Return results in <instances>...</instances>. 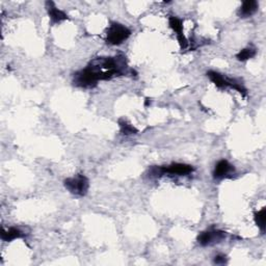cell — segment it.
Returning <instances> with one entry per match:
<instances>
[{
	"label": "cell",
	"mask_w": 266,
	"mask_h": 266,
	"mask_svg": "<svg viewBox=\"0 0 266 266\" xmlns=\"http://www.w3.org/2000/svg\"><path fill=\"white\" fill-rule=\"evenodd\" d=\"M265 217H266V208L263 207L261 210L255 212L254 214V220L256 226L260 229L262 234L265 232Z\"/></svg>",
	"instance_id": "cell-13"
},
{
	"label": "cell",
	"mask_w": 266,
	"mask_h": 266,
	"mask_svg": "<svg viewBox=\"0 0 266 266\" xmlns=\"http://www.w3.org/2000/svg\"><path fill=\"white\" fill-rule=\"evenodd\" d=\"M256 54H257V49L254 46H248V47L241 49L236 54V58L239 61H247V60L255 57Z\"/></svg>",
	"instance_id": "cell-11"
},
{
	"label": "cell",
	"mask_w": 266,
	"mask_h": 266,
	"mask_svg": "<svg viewBox=\"0 0 266 266\" xmlns=\"http://www.w3.org/2000/svg\"><path fill=\"white\" fill-rule=\"evenodd\" d=\"M45 6H46V10H47L49 19H50V23L52 25L59 24L69 19V16L66 15L63 11L57 9L53 2H46Z\"/></svg>",
	"instance_id": "cell-8"
},
{
	"label": "cell",
	"mask_w": 266,
	"mask_h": 266,
	"mask_svg": "<svg viewBox=\"0 0 266 266\" xmlns=\"http://www.w3.org/2000/svg\"><path fill=\"white\" fill-rule=\"evenodd\" d=\"M169 25L171 27V29L176 33L177 40L179 42L180 48L182 50L186 49L188 47V41L185 38L184 33H183V21L182 19L176 17V16H171L169 18Z\"/></svg>",
	"instance_id": "cell-7"
},
{
	"label": "cell",
	"mask_w": 266,
	"mask_h": 266,
	"mask_svg": "<svg viewBox=\"0 0 266 266\" xmlns=\"http://www.w3.org/2000/svg\"><path fill=\"white\" fill-rule=\"evenodd\" d=\"M213 263L216 265H225L228 263V257L224 254H218L213 258Z\"/></svg>",
	"instance_id": "cell-14"
},
{
	"label": "cell",
	"mask_w": 266,
	"mask_h": 266,
	"mask_svg": "<svg viewBox=\"0 0 266 266\" xmlns=\"http://www.w3.org/2000/svg\"><path fill=\"white\" fill-rule=\"evenodd\" d=\"M207 77L210 79V81L218 88L226 90V88H232L237 91L239 94H241L243 97L248 96V90L245 87L243 83L240 79L237 78H230L219 72L216 71H208L206 73Z\"/></svg>",
	"instance_id": "cell-2"
},
{
	"label": "cell",
	"mask_w": 266,
	"mask_h": 266,
	"mask_svg": "<svg viewBox=\"0 0 266 266\" xmlns=\"http://www.w3.org/2000/svg\"><path fill=\"white\" fill-rule=\"evenodd\" d=\"M194 172V168L190 164L175 162L170 165H153L149 169V177L150 178H159L162 176L169 177H181L188 176Z\"/></svg>",
	"instance_id": "cell-1"
},
{
	"label": "cell",
	"mask_w": 266,
	"mask_h": 266,
	"mask_svg": "<svg viewBox=\"0 0 266 266\" xmlns=\"http://www.w3.org/2000/svg\"><path fill=\"white\" fill-rule=\"evenodd\" d=\"M213 179L214 180H223L233 178L236 175L235 166L231 164L228 160L221 159L216 162L213 170Z\"/></svg>",
	"instance_id": "cell-6"
},
{
	"label": "cell",
	"mask_w": 266,
	"mask_h": 266,
	"mask_svg": "<svg viewBox=\"0 0 266 266\" xmlns=\"http://www.w3.org/2000/svg\"><path fill=\"white\" fill-rule=\"evenodd\" d=\"M227 236L228 234L225 231L218 229H209L199 233L197 235L196 241L199 246L208 247V246H213L223 242L224 240H226Z\"/></svg>",
	"instance_id": "cell-5"
},
{
	"label": "cell",
	"mask_w": 266,
	"mask_h": 266,
	"mask_svg": "<svg viewBox=\"0 0 266 266\" xmlns=\"http://www.w3.org/2000/svg\"><path fill=\"white\" fill-rule=\"evenodd\" d=\"M119 126H120V132L122 133L123 136H132V135H137L139 132V130L131 125L130 123H128L127 121L121 119L119 120Z\"/></svg>",
	"instance_id": "cell-12"
},
{
	"label": "cell",
	"mask_w": 266,
	"mask_h": 266,
	"mask_svg": "<svg viewBox=\"0 0 266 266\" xmlns=\"http://www.w3.org/2000/svg\"><path fill=\"white\" fill-rule=\"evenodd\" d=\"M258 8H259V4L256 2V0H247V2H245L239 8L238 16L243 19L250 18L256 14Z\"/></svg>",
	"instance_id": "cell-10"
},
{
	"label": "cell",
	"mask_w": 266,
	"mask_h": 266,
	"mask_svg": "<svg viewBox=\"0 0 266 266\" xmlns=\"http://www.w3.org/2000/svg\"><path fill=\"white\" fill-rule=\"evenodd\" d=\"M131 30L118 22H112L106 30V43L112 46H119L129 39Z\"/></svg>",
	"instance_id": "cell-3"
},
{
	"label": "cell",
	"mask_w": 266,
	"mask_h": 266,
	"mask_svg": "<svg viewBox=\"0 0 266 266\" xmlns=\"http://www.w3.org/2000/svg\"><path fill=\"white\" fill-rule=\"evenodd\" d=\"M63 186L70 193L76 196H84L88 191L90 181L84 175L78 174L74 177L64 179Z\"/></svg>",
	"instance_id": "cell-4"
},
{
	"label": "cell",
	"mask_w": 266,
	"mask_h": 266,
	"mask_svg": "<svg viewBox=\"0 0 266 266\" xmlns=\"http://www.w3.org/2000/svg\"><path fill=\"white\" fill-rule=\"evenodd\" d=\"M151 103H152V101H151V99H149V98H147L146 99V102H145V106L147 107V106H149V105H151Z\"/></svg>",
	"instance_id": "cell-15"
},
{
	"label": "cell",
	"mask_w": 266,
	"mask_h": 266,
	"mask_svg": "<svg viewBox=\"0 0 266 266\" xmlns=\"http://www.w3.org/2000/svg\"><path fill=\"white\" fill-rule=\"evenodd\" d=\"M26 237V233L17 227H11L9 229L3 228L2 230V239L6 242H11L15 239H20Z\"/></svg>",
	"instance_id": "cell-9"
}]
</instances>
